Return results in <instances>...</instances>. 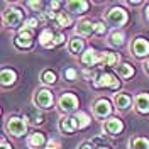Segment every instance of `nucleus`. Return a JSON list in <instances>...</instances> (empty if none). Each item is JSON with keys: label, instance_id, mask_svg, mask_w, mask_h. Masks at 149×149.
<instances>
[{"label": "nucleus", "instance_id": "3", "mask_svg": "<svg viewBox=\"0 0 149 149\" xmlns=\"http://www.w3.org/2000/svg\"><path fill=\"white\" fill-rule=\"evenodd\" d=\"M34 102L41 109H49L53 105V93L49 92V90H39L34 95Z\"/></svg>", "mask_w": 149, "mask_h": 149}, {"label": "nucleus", "instance_id": "33", "mask_svg": "<svg viewBox=\"0 0 149 149\" xmlns=\"http://www.w3.org/2000/svg\"><path fill=\"white\" fill-rule=\"evenodd\" d=\"M78 149H93V144H92V142H83Z\"/></svg>", "mask_w": 149, "mask_h": 149}, {"label": "nucleus", "instance_id": "11", "mask_svg": "<svg viewBox=\"0 0 149 149\" xmlns=\"http://www.w3.org/2000/svg\"><path fill=\"white\" fill-rule=\"evenodd\" d=\"M136 109L141 113H148L149 112V93H139L136 97Z\"/></svg>", "mask_w": 149, "mask_h": 149}, {"label": "nucleus", "instance_id": "8", "mask_svg": "<svg viewBox=\"0 0 149 149\" xmlns=\"http://www.w3.org/2000/svg\"><path fill=\"white\" fill-rule=\"evenodd\" d=\"M59 129L63 130L65 134H71L78 129V122H76V117H66V119H61L59 120Z\"/></svg>", "mask_w": 149, "mask_h": 149}, {"label": "nucleus", "instance_id": "35", "mask_svg": "<svg viewBox=\"0 0 149 149\" xmlns=\"http://www.w3.org/2000/svg\"><path fill=\"white\" fill-rule=\"evenodd\" d=\"M46 149H58V142H56V141H51V142L47 144Z\"/></svg>", "mask_w": 149, "mask_h": 149}, {"label": "nucleus", "instance_id": "1", "mask_svg": "<svg viewBox=\"0 0 149 149\" xmlns=\"http://www.w3.org/2000/svg\"><path fill=\"white\" fill-rule=\"evenodd\" d=\"M7 130H9V134L19 137V136L26 134L27 125H26V122L22 120V119H19V117H10L9 120H7Z\"/></svg>", "mask_w": 149, "mask_h": 149}, {"label": "nucleus", "instance_id": "28", "mask_svg": "<svg viewBox=\"0 0 149 149\" xmlns=\"http://www.w3.org/2000/svg\"><path fill=\"white\" fill-rule=\"evenodd\" d=\"M42 81H44V83H54L56 81V74L53 73V71H49V70H46V71H44V73H42Z\"/></svg>", "mask_w": 149, "mask_h": 149}, {"label": "nucleus", "instance_id": "14", "mask_svg": "<svg viewBox=\"0 0 149 149\" xmlns=\"http://www.w3.org/2000/svg\"><path fill=\"white\" fill-rule=\"evenodd\" d=\"M68 9H70V12H74V14H83L88 9V2H85V0L68 2Z\"/></svg>", "mask_w": 149, "mask_h": 149}, {"label": "nucleus", "instance_id": "23", "mask_svg": "<svg viewBox=\"0 0 149 149\" xmlns=\"http://www.w3.org/2000/svg\"><path fill=\"white\" fill-rule=\"evenodd\" d=\"M117 71H119V74H120L122 78H129V76H132V73H134L132 66L127 65V63H124V65L117 66Z\"/></svg>", "mask_w": 149, "mask_h": 149}, {"label": "nucleus", "instance_id": "20", "mask_svg": "<svg viewBox=\"0 0 149 149\" xmlns=\"http://www.w3.org/2000/svg\"><path fill=\"white\" fill-rule=\"evenodd\" d=\"M100 63L105 66H113L117 63V56L113 54V53H110V51H105V53L100 54Z\"/></svg>", "mask_w": 149, "mask_h": 149}, {"label": "nucleus", "instance_id": "39", "mask_svg": "<svg viewBox=\"0 0 149 149\" xmlns=\"http://www.w3.org/2000/svg\"><path fill=\"white\" fill-rule=\"evenodd\" d=\"M146 66H148V70H149V59H148V65H146Z\"/></svg>", "mask_w": 149, "mask_h": 149}, {"label": "nucleus", "instance_id": "7", "mask_svg": "<svg viewBox=\"0 0 149 149\" xmlns=\"http://www.w3.org/2000/svg\"><path fill=\"white\" fill-rule=\"evenodd\" d=\"M93 112H95V115H97V117H107V115L112 112L110 102H109V100H105V98L97 100L95 107H93Z\"/></svg>", "mask_w": 149, "mask_h": 149}, {"label": "nucleus", "instance_id": "27", "mask_svg": "<svg viewBox=\"0 0 149 149\" xmlns=\"http://www.w3.org/2000/svg\"><path fill=\"white\" fill-rule=\"evenodd\" d=\"M110 44H113V46H120V44H124V34L115 31V32L110 36Z\"/></svg>", "mask_w": 149, "mask_h": 149}, {"label": "nucleus", "instance_id": "13", "mask_svg": "<svg viewBox=\"0 0 149 149\" xmlns=\"http://www.w3.org/2000/svg\"><path fill=\"white\" fill-rule=\"evenodd\" d=\"M124 129V124H122L119 119H109V120L105 122V130L109 132V134H119L120 130Z\"/></svg>", "mask_w": 149, "mask_h": 149}, {"label": "nucleus", "instance_id": "6", "mask_svg": "<svg viewBox=\"0 0 149 149\" xmlns=\"http://www.w3.org/2000/svg\"><path fill=\"white\" fill-rule=\"evenodd\" d=\"M95 86H109V88H117V86H119V81L113 78V74L102 73L100 76H97V80H95Z\"/></svg>", "mask_w": 149, "mask_h": 149}, {"label": "nucleus", "instance_id": "19", "mask_svg": "<svg viewBox=\"0 0 149 149\" xmlns=\"http://www.w3.org/2000/svg\"><path fill=\"white\" fill-rule=\"evenodd\" d=\"M26 117H27L32 124H41V122H42V113H41V112H37V109H34V107L27 109Z\"/></svg>", "mask_w": 149, "mask_h": 149}, {"label": "nucleus", "instance_id": "38", "mask_svg": "<svg viewBox=\"0 0 149 149\" xmlns=\"http://www.w3.org/2000/svg\"><path fill=\"white\" fill-rule=\"evenodd\" d=\"M146 19H148V20H149V5H148V7H146Z\"/></svg>", "mask_w": 149, "mask_h": 149}, {"label": "nucleus", "instance_id": "29", "mask_svg": "<svg viewBox=\"0 0 149 149\" xmlns=\"http://www.w3.org/2000/svg\"><path fill=\"white\" fill-rule=\"evenodd\" d=\"M65 76L70 80V81H73L74 78H76V71H74L73 68H70V70H66V73H65Z\"/></svg>", "mask_w": 149, "mask_h": 149}, {"label": "nucleus", "instance_id": "18", "mask_svg": "<svg viewBox=\"0 0 149 149\" xmlns=\"http://www.w3.org/2000/svg\"><path fill=\"white\" fill-rule=\"evenodd\" d=\"M44 144V136L41 134V132H34V134H31V137H29V146L32 149L36 148H41Z\"/></svg>", "mask_w": 149, "mask_h": 149}, {"label": "nucleus", "instance_id": "21", "mask_svg": "<svg viewBox=\"0 0 149 149\" xmlns=\"http://www.w3.org/2000/svg\"><path fill=\"white\" fill-rule=\"evenodd\" d=\"M115 105L119 107V109H122V110H125L127 107L130 105V97H127V95H124V93H119V95H115Z\"/></svg>", "mask_w": 149, "mask_h": 149}, {"label": "nucleus", "instance_id": "9", "mask_svg": "<svg viewBox=\"0 0 149 149\" xmlns=\"http://www.w3.org/2000/svg\"><path fill=\"white\" fill-rule=\"evenodd\" d=\"M132 51H134V54L136 56H144L149 53V42L146 39H142V37H137L136 41H134V44H132Z\"/></svg>", "mask_w": 149, "mask_h": 149}, {"label": "nucleus", "instance_id": "37", "mask_svg": "<svg viewBox=\"0 0 149 149\" xmlns=\"http://www.w3.org/2000/svg\"><path fill=\"white\" fill-rule=\"evenodd\" d=\"M51 7H53V9H58V7H59V2H53Z\"/></svg>", "mask_w": 149, "mask_h": 149}, {"label": "nucleus", "instance_id": "10", "mask_svg": "<svg viewBox=\"0 0 149 149\" xmlns=\"http://www.w3.org/2000/svg\"><path fill=\"white\" fill-rule=\"evenodd\" d=\"M31 42H32V34H31L29 31H20L19 36L15 37V46L20 47V49L29 47L31 46Z\"/></svg>", "mask_w": 149, "mask_h": 149}, {"label": "nucleus", "instance_id": "4", "mask_svg": "<svg viewBox=\"0 0 149 149\" xmlns=\"http://www.w3.org/2000/svg\"><path fill=\"white\" fill-rule=\"evenodd\" d=\"M76 107H78V98L73 93H65L59 98V109L63 112H73Z\"/></svg>", "mask_w": 149, "mask_h": 149}, {"label": "nucleus", "instance_id": "26", "mask_svg": "<svg viewBox=\"0 0 149 149\" xmlns=\"http://www.w3.org/2000/svg\"><path fill=\"white\" fill-rule=\"evenodd\" d=\"M132 149H149V139L137 137L132 141Z\"/></svg>", "mask_w": 149, "mask_h": 149}, {"label": "nucleus", "instance_id": "25", "mask_svg": "<svg viewBox=\"0 0 149 149\" xmlns=\"http://www.w3.org/2000/svg\"><path fill=\"white\" fill-rule=\"evenodd\" d=\"M76 122H78V129H83L90 124V117L85 113V112H78L76 113Z\"/></svg>", "mask_w": 149, "mask_h": 149}, {"label": "nucleus", "instance_id": "5", "mask_svg": "<svg viewBox=\"0 0 149 149\" xmlns=\"http://www.w3.org/2000/svg\"><path fill=\"white\" fill-rule=\"evenodd\" d=\"M3 19H5V22L9 24L10 27H17V26H20L24 15H22V12L19 9H7L5 14H3Z\"/></svg>", "mask_w": 149, "mask_h": 149}, {"label": "nucleus", "instance_id": "17", "mask_svg": "<svg viewBox=\"0 0 149 149\" xmlns=\"http://www.w3.org/2000/svg\"><path fill=\"white\" fill-rule=\"evenodd\" d=\"M2 85L3 86H9V85H14L15 81V71L12 70H2Z\"/></svg>", "mask_w": 149, "mask_h": 149}, {"label": "nucleus", "instance_id": "31", "mask_svg": "<svg viewBox=\"0 0 149 149\" xmlns=\"http://www.w3.org/2000/svg\"><path fill=\"white\" fill-rule=\"evenodd\" d=\"M65 42V36L63 34H54V44H61Z\"/></svg>", "mask_w": 149, "mask_h": 149}, {"label": "nucleus", "instance_id": "34", "mask_svg": "<svg viewBox=\"0 0 149 149\" xmlns=\"http://www.w3.org/2000/svg\"><path fill=\"white\" fill-rule=\"evenodd\" d=\"M27 5L32 7V9H39V7H41V2H29Z\"/></svg>", "mask_w": 149, "mask_h": 149}, {"label": "nucleus", "instance_id": "2", "mask_svg": "<svg viewBox=\"0 0 149 149\" xmlns=\"http://www.w3.org/2000/svg\"><path fill=\"white\" fill-rule=\"evenodd\" d=\"M125 20H127V14L120 7H113L107 14V22L110 26H122V24H125Z\"/></svg>", "mask_w": 149, "mask_h": 149}, {"label": "nucleus", "instance_id": "30", "mask_svg": "<svg viewBox=\"0 0 149 149\" xmlns=\"http://www.w3.org/2000/svg\"><path fill=\"white\" fill-rule=\"evenodd\" d=\"M93 26H95V32H97V34H103V32H105V26H103V24L97 22V24H93Z\"/></svg>", "mask_w": 149, "mask_h": 149}, {"label": "nucleus", "instance_id": "36", "mask_svg": "<svg viewBox=\"0 0 149 149\" xmlns=\"http://www.w3.org/2000/svg\"><path fill=\"white\" fill-rule=\"evenodd\" d=\"M2 149H12V146H9L5 141H2Z\"/></svg>", "mask_w": 149, "mask_h": 149}, {"label": "nucleus", "instance_id": "12", "mask_svg": "<svg viewBox=\"0 0 149 149\" xmlns=\"http://www.w3.org/2000/svg\"><path fill=\"white\" fill-rule=\"evenodd\" d=\"M81 63H83V65H88V66L97 65V63H100V54H98L95 49H88V51H85L83 56H81Z\"/></svg>", "mask_w": 149, "mask_h": 149}, {"label": "nucleus", "instance_id": "22", "mask_svg": "<svg viewBox=\"0 0 149 149\" xmlns=\"http://www.w3.org/2000/svg\"><path fill=\"white\" fill-rule=\"evenodd\" d=\"M81 49H83V41H81V39L74 37V39H71V41H70V51H71L73 54L81 53Z\"/></svg>", "mask_w": 149, "mask_h": 149}, {"label": "nucleus", "instance_id": "24", "mask_svg": "<svg viewBox=\"0 0 149 149\" xmlns=\"http://www.w3.org/2000/svg\"><path fill=\"white\" fill-rule=\"evenodd\" d=\"M56 22H58L59 27H68V26L71 24V19L68 17L65 12H58V15H56Z\"/></svg>", "mask_w": 149, "mask_h": 149}, {"label": "nucleus", "instance_id": "16", "mask_svg": "<svg viewBox=\"0 0 149 149\" xmlns=\"http://www.w3.org/2000/svg\"><path fill=\"white\" fill-rule=\"evenodd\" d=\"M39 39H41V44H42L44 47H53L54 46V34H53L49 29L42 31L41 36H39Z\"/></svg>", "mask_w": 149, "mask_h": 149}, {"label": "nucleus", "instance_id": "32", "mask_svg": "<svg viewBox=\"0 0 149 149\" xmlns=\"http://www.w3.org/2000/svg\"><path fill=\"white\" fill-rule=\"evenodd\" d=\"M26 26H27V27H36L37 26V19H29L27 22H26Z\"/></svg>", "mask_w": 149, "mask_h": 149}, {"label": "nucleus", "instance_id": "40", "mask_svg": "<svg viewBox=\"0 0 149 149\" xmlns=\"http://www.w3.org/2000/svg\"><path fill=\"white\" fill-rule=\"evenodd\" d=\"M100 149H109V148H105V146H103V148H100Z\"/></svg>", "mask_w": 149, "mask_h": 149}, {"label": "nucleus", "instance_id": "15", "mask_svg": "<svg viewBox=\"0 0 149 149\" xmlns=\"http://www.w3.org/2000/svg\"><path fill=\"white\" fill-rule=\"evenodd\" d=\"M76 32L81 34V36H90L92 32H95V26H93L90 20H81L76 26Z\"/></svg>", "mask_w": 149, "mask_h": 149}]
</instances>
